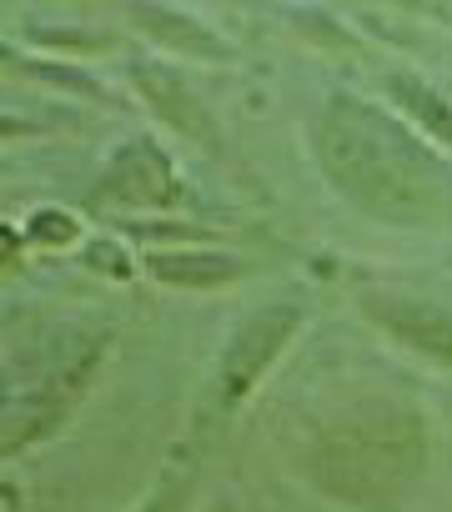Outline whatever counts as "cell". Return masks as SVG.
Returning <instances> with one entry per match:
<instances>
[{"label":"cell","mask_w":452,"mask_h":512,"mask_svg":"<svg viewBox=\"0 0 452 512\" xmlns=\"http://www.w3.org/2000/svg\"><path fill=\"white\" fill-rule=\"evenodd\" d=\"M317 161L327 181L387 226H437L447 216L442 161L387 111L332 96L317 121Z\"/></svg>","instance_id":"6da1fadb"},{"label":"cell","mask_w":452,"mask_h":512,"mask_svg":"<svg viewBox=\"0 0 452 512\" xmlns=\"http://www.w3.org/2000/svg\"><path fill=\"white\" fill-rule=\"evenodd\" d=\"M432 457L427 417L407 402H357L302 452L312 487L357 512H397Z\"/></svg>","instance_id":"7a4b0ae2"},{"label":"cell","mask_w":452,"mask_h":512,"mask_svg":"<svg viewBox=\"0 0 452 512\" xmlns=\"http://www.w3.org/2000/svg\"><path fill=\"white\" fill-rule=\"evenodd\" d=\"M101 352H106V337H96L81 357H71L66 367H56L46 382H36L26 397L11 402V412H6V457H16L21 447L46 442L51 432H61V422H66V417L76 412V402L86 397Z\"/></svg>","instance_id":"3957f363"},{"label":"cell","mask_w":452,"mask_h":512,"mask_svg":"<svg viewBox=\"0 0 452 512\" xmlns=\"http://www.w3.org/2000/svg\"><path fill=\"white\" fill-rule=\"evenodd\" d=\"M297 327H302V307L297 302H272V307L252 312L232 337H226V352H221V402L226 407H237V402L252 397V387L287 352Z\"/></svg>","instance_id":"277c9868"},{"label":"cell","mask_w":452,"mask_h":512,"mask_svg":"<svg viewBox=\"0 0 452 512\" xmlns=\"http://www.w3.org/2000/svg\"><path fill=\"white\" fill-rule=\"evenodd\" d=\"M96 201H111V206H136V211H161V206H176L181 201V181L166 161V151L146 136L116 146V156L106 161L96 191Z\"/></svg>","instance_id":"5b68a950"},{"label":"cell","mask_w":452,"mask_h":512,"mask_svg":"<svg viewBox=\"0 0 452 512\" xmlns=\"http://www.w3.org/2000/svg\"><path fill=\"white\" fill-rule=\"evenodd\" d=\"M362 312L407 352L452 367V307L407 292H362Z\"/></svg>","instance_id":"8992f818"},{"label":"cell","mask_w":452,"mask_h":512,"mask_svg":"<svg viewBox=\"0 0 452 512\" xmlns=\"http://www.w3.org/2000/svg\"><path fill=\"white\" fill-rule=\"evenodd\" d=\"M131 81H136V91L146 96V106H151L171 131H181V136H191V141H201V146H216V126H211L206 106L196 101V91H191L176 71H166V66H156V61H136V66H131Z\"/></svg>","instance_id":"52a82bcc"},{"label":"cell","mask_w":452,"mask_h":512,"mask_svg":"<svg viewBox=\"0 0 452 512\" xmlns=\"http://www.w3.org/2000/svg\"><path fill=\"white\" fill-rule=\"evenodd\" d=\"M131 21H136L151 41H161V46L191 56V61H226V56H232L221 36H211V31H206L196 16H186V11H171V6H131Z\"/></svg>","instance_id":"ba28073f"},{"label":"cell","mask_w":452,"mask_h":512,"mask_svg":"<svg viewBox=\"0 0 452 512\" xmlns=\"http://www.w3.org/2000/svg\"><path fill=\"white\" fill-rule=\"evenodd\" d=\"M146 267L156 282L166 287H191V292H211L242 277V262L232 251H151Z\"/></svg>","instance_id":"9c48e42d"},{"label":"cell","mask_w":452,"mask_h":512,"mask_svg":"<svg viewBox=\"0 0 452 512\" xmlns=\"http://www.w3.org/2000/svg\"><path fill=\"white\" fill-rule=\"evenodd\" d=\"M387 101H392L402 116H412L427 136H437L442 146H452V101H442V91H432L422 76L392 71V76H387Z\"/></svg>","instance_id":"30bf717a"},{"label":"cell","mask_w":452,"mask_h":512,"mask_svg":"<svg viewBox=\"0 0 452 512\" xmlns=\"http://www.w3.org/2000/svg\"><path fill=\"white\" fill-rule=\"evenodd\" d=\"M31 41H41V46H61V51H106V36H96V31H56V26H31Z\"/></svg>","instance_id":"8fae6325"},{"label":"cell","mask_w":452,"mask_h":512,"mask_svg":"<svg viewBox=\"0 0 452 512\" xmlns=\"http://www.w3.org/2000/svg\"><path fill=\"white\" fill-rule=\"evenodd\" d=\"M186 492H191V477H171L151 492V502H141L136 512H186Z\"/></svg>","instance_id":"7c38bea8"},{"label":"cell","mask_w":452,"mask_h":512,"mask_svg":"<svg viewBox=\"0 0 452 512\" xmlns=\"http://www.w3.org/2000/svg\"><path fill=\"white\" fill-rule=\"evenodd\" d=\"M31 236L36 241H71L76 236V221L66 211H36L31 216Z\"/></svg>","instance_id":"4fadbf2b"},{"label":"cell","mask_w":452,"mask_h":512,"mask_svg":"<svg viewBox=\"0 0 452 512\" xmlns=\"http://www.w3.org/2000/svg\"><path fill=\"white\" fill-rule=\"evenodd\" d=\"M86 262L96 267V272H111V277H126L131 267H126V251L116 246V241H91L86 246Z\"/></svg>","instance_id":"5bb4252c"},{"label":"cell","mask_w":452,"mask_h":512,"mask_svg":"<svg viewBox=\"0 0 452 512\" xmlns=\"http://www.w3.org/2000/svg\"><path fill=\"white\" fill-rule=\"evenodd\" d=\"M206 512H237V502H232V497H216V502H211Z\"/></svg>","instance_id":"9a60e30c"}]
</instances>
